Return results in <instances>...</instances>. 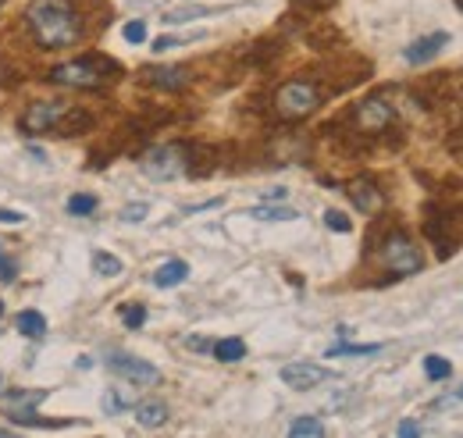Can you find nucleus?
Wrapping results in <instances>:
<instances>
[{
  "mask_svg": "<svg viewBox=\"0 0 463 438\" xmlns=\"http://www.w3.org/2000/svg\"><path fill=\"white\" fill-rule=\"evenodd\" d=\"M25 22L43 51H68L82 40V18L71 0H33Z\"/></svg>",
  "mask_w": 463,
  "mask_h": 438,
  "instance_id": "1",
  "label": "nucleus"
},
{
  "mask_svg": "<svg viewBox=\"0 0 463 438\" xmlns=\"http://www.w3.org/2000/svg\"><path fill=\"white\" fill-rule=\"evenodd\" d=\"M143 175L154 178V182H172V178H182L189 171V150L182 143H165V147H154L143 154Z\"/></svg>",
  "mask_w": 463,
  "mask_h": 438,
  "instance_id": "2",
  "label": "nucleus"
},
{
  "mask_svg": "<svg viewBox=\"0 0 463 438\" xmlns=\"http://www.w3.org/2000/svg\"><path fill=\"white\" fill-rule=\"evenodd\" d=\"M104 68H111L108 61H97V57H82V61H68V64H58L51 71V82L58 86H71V90H97L104 86Z\"/></svg>",
  "mask_w": 463,
  "mask_h": 438,
  "instance_id": "3",
  "label": "nucleus"
},
{
  "mask_svg": "<svg viewBox=\"0 0 463 438\" xmlns=\"http://www.w3.org/2000/svg\"><path fill=\"white\" fill-rule=\"evenodd\" d=\"M321 104V93L310 86V82H286L279 93H275V110L282 118H307L310 110H317Z\"/></svg>",
  "mask_w": 463,
  "mask_h": 438,
  "instance_id": "4",
  "label": "nucleus"
},
{
  "mask_svg": "<svg viewBox=\"0 0 463 438\" xmlns=\"http://www.w3.org/2000/svg\"><path fill=\"white\" fill-rule=\"evenodd\" d=\"M382 261H385V268L396 274H417L424 268V253L406 239V235H389L385 239V246H382Z\"/></svg>",
  "mask_w": 463,
  "mask_h": 438,
  "instance_id": "5",
  "label": "nucleus"
},
{
  "mask_svg": "<svg viewBox=\"0 0 463 438\" xmlns=\"http://www.w3.org/2000/svg\"><path fill=\"white\" fill-rule=\"evenodd\" d=\"M108 367L115 371L118 378H125L128 385H157L161 382V371L139 357H128V353H111L108 357Z\"/></svg>",
  "mask_w": 463,
  "mask_h": 438,
  "instance_id": "6",
  "label": "nucleus"
},
{
  "mask_svg": "<svg viewBox=\"0 0 463 438\" xmlns=\"http://www.w3.org/2000/svg\"><path fill=\"white\" fill-rule=\"evenodd\" d=\"M47 399V388H36V392H11V395H4V414L14 421V424H29V428H40L43 421L36 417V403H43Z\"/></svg>",
  "mask_w": 463,
  "mask_h": 438,
  "instance_id": "7",
  "label": "nucleus"
},
{
  "mask_svg": "<svg viewBox=\"0 0 463 438\" xmlns=\"http://www.w3.org/2000/svg\"><path fill=\"white\" fill-rule=\"evenodd\" d=\"M282 382L296 388V392H307V388H317L325 382H335V371L321 367V364H310V360H299V364H286L282 367Z\"/></svg>",
  "mask_w": 463,
  "mask_h": 438,
  "instance_id": "8",
  "label": "nucleus"
},
{
  "mask_svg": "<svg viewBox=\"0 0 463 438\" xmlns=\"http://www.w3.org/2000/svg\"><path fill=\"white\" fill-rule=\"evenodd\" d=\"M61 114H64V104H61V100H36V104H29V110H25L22 129H25L29 136L51 132V129H58Z\"/></svg>",
  "mask_w": 463,
  "mask_h": 438,
  "instance_id": "9",
  "label": "nucleus"
},
{
  "mask_svg": "<svg viewBox=\"0 0 463 438\" xmlns=\"http://www.w3.org/2000/svg\"><path fill=\"white\" fill-rule=\"evenodd\" d=\"M392 118H396V110H392L389 100H382V97H371V100H364L356 108V125L364 132H385L392 125Z\"/></svg>",
  "mask_w": 463,
  "mask_h": 438,
  "instance_id": "10",
  "label": "nucleus"
},
{
  "mask_svg": "<svg viewBox=\"0 0 463 438\" xmlns=\"http://www.w3.org/2000/svg\"><path fill=\"white\" fill-rule=\"evenodd\" d=\"M446 43H449V33H431V36L413 40V43L403 51V57L410 61V64H424V61H431V57L442 54V51H446Z\"/></svg>",
  "mask_w": 463,
  "mask_h": 438,
  "instance_id": "11",
  "label": "nucleus"
},
{
  "mask_svg": "<svg viewBox=\"0 0 463 438\" xmlns=\"http://www.w3.org/2000/svg\"><path fill=\"white\" fill-rule=\"evenodd\" d=\"M143 79L157 90H168V93H178L189 86V71L185 68H175V64H165V68H143Z\"/></svg>",
  "mask_w": 463,
  "mask_h": 438,
  "instance_id": "12",
  "label": "nucleus"
},
{
  "mask_svg": "<svg viewBox=\"0 0 463 438\" xmlns=\"http://www.w3.org/2000/svg\"><path fill=\"white\" fill-rule=\"evenodd\" d=\"M349 200L356 204V211H364V214H374L378 207H382V193L367 182V178H360V182H353L349 186Z\"/></svg>",
  "mask_w": 463,
  "mask_h": 438,
  "instance_id": "13",
  "label": "nucleus"
},
{
  "mask_svg": "<svg viewBox=\"0 0 463 438\" xmlns=\"http://www.w3.org/2000/svg\"><path fill=\"white\" fill-rule=\"evenodd\" d=\"M136 421L143 428H161L168 421V403L161 399H146V403H136Z\"/></svg>",
  "mask_w": 463,
  "mask_h": 438,
  "instance_id": "14",
  "label": "nucleus"
},
{
  "mask_svg": "<svg viewBox=\"0 0 463 438\" xmlns=\"http://www.w3.org/2000/svg\"><path fill=\"white\" fill-rule=\"evenodd\" d=\"M189 278V264L185 261H168V264H161L157 271H154V285L157 289H175V285H182Z\"/></svg>",
  "mask_w": 463,
  "mask_h": 438,
  "instance_id": "15",
  "label": "nucleus"
},
{
  "mask_svg": "<svg viewBox=\"0 0 463 438\" xmlns=\"http://www.w3.org/2000/svg\"><path fill=\"white\" fill-rule=\"evenodd\" d=\"M104 414H125L128 406H136V395H132V388H108V395H104Z\"/></svg>",
  "mask_w": 463,
  "mask_h": 438,
  "instance_id": "16",
  "label": "nucleus"
},
{
  "mask_svg": "<svg viewBox=\"0 0 463 438\" xmlns=\"http://www.w3.org/2000/svg\"><path fill=\"white\" fill-rule=\"evenodd\" d=\"M90 125H93V118L79 108L64 110V114H61V121H58L61 136H79V132H82V129H90Z\"/></svg>",
  "mask_w": 463,
  "mask_h": 438,
  "instance_id": "17",
  "label": "nucleus"
},
{
  "mask_svg": "<svg viewBox=\"0 0 463 438\" xmlns=\"http://www.w3.org/2000/svg\"><path fill=\"white\" fill-rule=\"evenodd\" d=\"M211 349H214V357H218L222 364H239V360L246 357V342H242V338H222V342H214Z\"/></svg>",
  "mask_w": 463,
  "mask_h": 438,
  "instance_id": "18",
  "label": "nucleus"
},
{
  "mask_svg": "<svg viewBox=\"0 0 463 438\" xmlns=\"http://www.w3.org/2000/svg\"><path fill=\"white\" fill-rule=\"evenodd\" d=\"M14 325H18L22 335H29V338L47 335V318H43V314H36V310H22V314L14 318Z\"/></svg>",
  "mask_w": 463,
  "mask_h": 438,
  "instance_id": "19",
  "label": "nucleus"
},
{
  "mask_svg": "<svg viewBox=\"0 0 463 438\" xmlns=\"http://www.w3.org/2000/svg\"><path fill=\"white\" fill-rule=\"evenodd\" d=\"M64 211H68L71 218H86V214L97 211V196H93V193H75V196H68Z\"/></svg>",
  "mask_w": 463,
  "mask_h": 438,
  "instance_id": "20",
  "label": "nucleus"
},
{
  "mask_svg": "<svg viewBox=\"0 0 463 438\" xmlns=\"http://www.w3.org/2000/svg\"><path fill=\"white\" fill-rule=\"evenodd\" d=\"M424 375H428L431 382H442V378H449V375H453V364H449L446 357L431 353V357H424Z\"/></svg>",
  "mask_w": 463,
  "mask_h": 438,
  "instance_id": "21",
  "label": "nucleus"
},
{
  "mask_svg": "<svg viewBox=\"0 0 463 438\" xmlns=\"http://www.w3.org/2000/svg\"><path fill=\"white\" fill-rule=\"evenodd\" d=\"M289 435L292 438H303V435L321 438V435H325V424H321L317 417H296V421L289 424Z\"/></svg>",
  "mask_w": 463,
  "mask_h": 438,
  "instance_id": "22",
  "label": "nucleus"
},
{
  "mask_svg": "<svg viewBox=\"0 0 463 438\" xmlns=\"http://www.w3.org/2000/svg\"><path fill=\"white\" fill-rule=\"evenodd\" d=\"M93 271L104 274V278H115V274H121V261L111 257V253H104V250H97L93 253Z\"/></svg>",
  "mask_w": 463,
  "mask_h": 438,
  "instance_id": "23",
  "label": "nucleus"
},
{
  "mask_svg": "<svg viewBox=\"0 0 463 438\" xmlns=\"http://www.w3.org/2000/svg\"><path fill=\"white\" fill-rule=\"evenodd\" d=\"M193 40H203V33H193V36H157L154 40V51L157 54H168V51H178V47H185Z\"/></svg>",
  "mask_w": 463,
  "mask_h": 438,
  "instance_id": "24",
  "label": "nucleus"
},
{
  "mask_svg": "<svg viewBox=\"0 0 463 438\" xmlns=\"http://www.w3.org/2000/svg\"><path fill=\"white\" fill-rule=\"evenodd\" d=\"M250 218H257V221H292V218H299L296 211H289V207H253L250 211Z\"/></svg>",
  "mask_w": 463,
  "mask_h": 438,
  "instance_id": "25",
  "label": "nucleus"
},
{
  "mask_svg": "<svg viewBox=\"0 0 463 438\" xmlns=\"http://www.w3.org/2000/svg\"><path fill=\"white\" fill-rule=\"evenodd\" d=\"M200 14H214L211 7H178V11H168L165 14V22L168 25H182V22H193V18H200Z\"/></svg>",
  "mask_w": 463,
  "mask_h": 438,
  "instance_id": "26",
  "label": "nucleus"
},
{
  "mask_svg": "<svg viewBox=\"0 0 463 438\" xmlns=\"http://www.w3.org/2000/svg\"><path fill=\"white\" fill-rule=\"evenodd\" d=\"M382 353V346H332L328 357H374Z\"/></svg>",
  "mask_w": 463,
  "mask_h": 438,
  "instance_id": "27",
  "label": "nucleus"
},
{
  "mask_svg": "<svg viewBox=\"0 0 463 438\" xmlns=\"http://www.w3.org/2000/svg\"><path fill=\"white\" fill-rule=\"evenodd\" d=\"M325 224H328L332 232H343V235H346V232H353V221H349L343 211H325Z\"/></svg>",
  "mask_w": 463,
  "mask_h": 438,
  "instance_id": "28",
  "label": "nucleus"
},
{
  "mask_svg": "<svg viewBox=\"0 0 463 438\" xmlns=\"http://www.w3.org/2000/svg\"><path fill=\"white\" fill-rule=\"evenodd\" d=\"M121 321H125V328H143L146 310L143 307H128V310H121Z\"/></svg>",
  "mask_w": 463,
  "mask_h": 438,
  "instance_id": "29",
  "label": "nucleus"
},
{
  "mask_svg": "<svg viewBox=\"0 0 463 438\" xmlns=\"http://www.w3.org/2000/svg\"><path fill=\"white\" fill-rule=\"evenodd\" d=\"M121 36H125L128 43H143V40H146V25H143V22H128V25L121 29Z\"/></svg>",
  "mask_w": 463,
  "mask_h": 438,
  "instance_id": "30",
  "label": "nucleus"
},
{
  "mask_svg": "<svg viewBox=\"0 0 463 438\" xmlns=\"http://www.w3.org/2000/svg\"><path fill=\"white\" fill-rule=\"evenodd\" d=\"M146 211H150L146 204H128V207L121 211V221H143L146 218Z\"/></svg>",
  "mask_w": 463,
  "mask_h": 438,
  "instance_id": "31",
  "label": "nucleus"
},
{
  "mask_svg": "<svg viewBox=\"0 0 463 438\" xmlns=\"http://www.w3.org/2000/svg\"><path fill=\"white\" fill-rule=\"evenodd\" d=\"M457 403H463V385L457 388V392H449V395L435 399V410H446V406H457Z\"/></svg>",
  "mask_w": 463,
  "mask_h": 438,
  "instance_id": "32",
  "label": "nucleus"
},
{
  "mask_svg": "<svg viewBox=\"0 0 463 438\" xmlns=\"http://www.w3.org/2000/svg\"><path fill=\"white\" fill-rule=\"evenodd\" d=\"M0 221H4V224H22L25 214H22V211H7V207H4V211H0Z\"/></svg>",
  "mask_w": 463,
  "mask_h": 438,
  "instance_id": "33",
  "label": "nucleus"
},
{
  "mask_svg": "<svg viewBox=\"0 0 463 438\" xmlns=\"http://www.w3.org/2000/svg\"><path fill=\"white\" fill-rule=\"evenodd\" d=\"M400 435H420V424H417V421H403V424H400Z\"/></svg>",
  "mask_w": 463,
  "mask_h": 438,
  "instance_id": "34",
  "label": "nucleus"
},
{
  "mask_svg": "<svg viewBox=\"0 0 463 438\" xmlns=\"http://www.w3.org/2000/svg\"><path fill=\"white\" fill-rule=\"evenodd\" d=\"M0 278H4V281H11V278H14V268H11V264H7V261H4V257H0Z\"/></svg>",
  "mask_w": 463,
  "mask_h": 438,
  "instance_id": "35",
  "label": "nucleus"
},
{
  "mask_svg": "<svg viewBox=\"0 0 463 438\" xmlns=\"http://www.w3.org/2000/svg\"><path fill=\"white\" fill-rule=\"evenodd\" d=\"M268 200H286V189H268Z\"/></svg>",
  "mask_w": 463,
  "mask_h": 438,
  "instance_id": "36",
  "label": "nucleus"
},
{
  "mask_svg": "<svg viewBox=\"0 0 463 438\" xmlns=\"http://www.w3.org/2000/svg\"><path fill=\"white\" fill-rule=\"evenodd\" d=\"M457 7H460V11H463V0H457Z\"/></svg>",
  "mask_w": 463,
  "mask_h": 438,
  "instance_id": "37",
  "label": "nucleus"
},
{
  "mask_svg": "<svg viewBox=\"0 0 463 438\" xmlns=\"http://www.w3.org/2000/svg\"><path fill=\"white\" fill-rule=\"evenodd\" d=\"M0 314H4V303H0Z\"/></svg>",
  "mask_w": 463,
  "mask_h": 438,
  "instance_id": "38",
  "label": "nucleus"
},
{
  "mask_svg": "<svg viewBox=\"0 0 463 438\" xmlns=\"http://www.w3.org/2000/svg\"><path fill=\"white\" fill-rule=\"evenodd\" d=\"M0 4H4V0H0Z\"/></svg>",
  "mask_w": 463,
  "mask_h": 438,
  "instance_id": "39",
  "label": "nucleus"
}]
</instances>
